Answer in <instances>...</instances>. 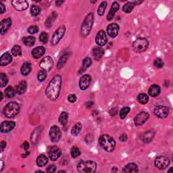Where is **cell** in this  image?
Returning a JSON list of instances; mask_svg holds the SVG:
<instances>
[{
  "mask_svg": "<svg viewBox=\"0 0 173 173\" xmlns=\"http://www.w3.org/2000/svg\"><path fill=\"white\" fill-rule=\"evenodd\" d=\"M16 123L14 121L6 120L1 123V127H0V130L3 133H6L12 130L13 128L15 127Z\"/></svg>",
  "mask_w": 173,
  "mask_h": 173,
  "instance_id": "cell-17",
  "label": "cell"
},
{
  "mask_svg": "<svg viewBox=\"0 0 173 173\" xmlns=\"http://www.w3.org/2000/svg\"><path fill=\"white\" fill-rule=\"evenodd\" d=\"M68 100L71 103H75L77 101V96L75 94H71L68 96Z\"/></svg>",
  "mask_w": 173,
  "mask_h": 173,
  "instance_id": "cell-49",
  "label": "cell"
},
{
  "mask_svg": "<svg viewBox=\"0 0 173 173\" xmlns=\"http://www.w3.org/2000/svg\"><path fill=\"white\" fill-rule=\"evenodd\" d=\"M64 2V1H56V5L59 6V5H61Z\"/></svg>",
  "mask_w": 173,
  "mask_h": 173,
  "instance_id": "cell-58",
  "label": "cell"
},
{
  "mask_svg": "<svg viewBox=\"0 0 173 173\" xmlns=\"http://www.w3.org/2000/svg\"><path fill=\"white\" fill-rule=\"evenodd\" d=\"M62 133L60 128L58 126H52L49 130V137L52 142L57 143L61 139Z\"/></svg>",
  "mask_w": 173,
  "mask_h": 173,
  "instance_id": "cell-9",
  "label": "cell"
},
{
  "mask_svg": "<svg viewBox=\"0 0 173 173\" xmlns=\"http://www.w3.org/2000/svg\"><path fill=\"white\" fill-rule=\"evenodd\" d=\"M39 31V27L37 26H31L28 29V32L30 34H35Z\"/></svg>",
  "mask_w": 173,
  "mask_h": 173,
  "instance_id": "cell-48",
  "label": "cell"
},
{
  "mask_svg": "<svg viewBox=\"0 0 173 173\" xmlns=\"http://www.w3.org/2000/svg\"><path fill=\"white\" fill-rule=\"evenodd\" d=\"M40 67L41 68L43 71H49L51 69V68L53 67L54 65V62H53L52 58L49 56H46L45 58H43V60H41V61L39 63Z\"/></svg>",
  "mask_w": 173,
  "mask_h": 173,
  "instance_id": "cell-12",
  "label": "cell"
},
{
  "mask_svg": "<svg viewBox=\"0 0 173 173\" xmlns=\"http://www.w3.org/2000/svg\"><path fill=\"white\" fill-rule=\"evenodd\" d=\"M119 8H120V5L116 1H114V2L112 3L111 8H110V12L108 13L107 16V19L108 21H111V20L113 19V18L114 17L115 14L117 12V11L119 10Z\"/></svg>",
  "mask_w": 173,
  "mask_h": 173,
  "instance_id": "cell-21",
  "label": "cell"
},
{
  "mask_svg": "<svg viewBox=\"0 0 173 173\" xmlns=\"http://www.w3.org/2000/svg\"><path fill=\"white\" fill-rule=\"evenodd\" d=\"M69 54H64L63 56L61 57V58L60 59V60H59V62L58 63V66H57V68H58V69H62V68L63 67L64 65L66 62V61H67L68 58H69Z\"/></svg>",
  "mask_w": 173,
  "mask_h": 173,
  "instance_id": "cell-37",
  "label": "cell"
},
{
  "mask_svg": "<svg viewBox=\"0 0 173 173\" xmlns=\"http://www.w3.org/2000/svg\"><path fill=\"white\" fill-rule=\"evenodd\" d=\"M92 64V60L91 59L89 58V57H86L83 60V65L81 69H80V71H79V74H81V73H83V72L85 71L86 69H87L88 68L90 67Z\"/></svg>",
  "mask_w": 173,
  "mask_h": 173,
  "instance_id": "cell-28",
  "label": "cell"
},
{
  "mask_svg": "<svg viewBox=\"0 0 173 173\" xmlns=\"http://www.w3.org/2000/svg\"><path fill=\"white\" fill-rule=\"evenodd\" d=\"M12 53L14 56H21L22 50L21 47L19 45H14L12 49Z\"/></svg>",
  "mask_w": 173,
  "mask_h": 173,
  "instance_id": "cell-42",
  "label": "cell"
},
{
  "mask_svg": "<svg viewBox=\"0 0 173 173\" xmlns=\"http://www.w3.org/2000/svg\"><path fill=\"white\" fill-rule=\"evenodd\" d=\"M61 85L62 77L60 75H56L51 79L45 91L46 95L49 99L54 101L58 98L61 89Z\"/></svg>",
  "mask_w": 173,
  "mask_h": 173,
  "instance_id": "cell-1",
  "label": "cell"
},
{
  "mask_svg": "<svg viewBox=\"0 0 173 173\" xmlns=\"http://www.w3.org/2000/svg\"><path fill=\"white\" fill-rule=\"evenodd\" d=\"M27 89V83L25 81H22L16 86V92L19 95L25 93Z\"/></svg>",
  "mask_w": 173,
  "mask_h": 173,
  "instance_id": "cell-24",
  "label": "cell"
},
{
  "mask_svg": "<svg viewBox=\"0 0 173 173\" xmlns=\"http://www.w3.org/2000/svg\"><path fill=\"white\" fill-rule=\"evenodd\" d=\"M137 99L139 102L141 104H146L149 101L148 95L145 93H140L137 96Z\"/></svg>",
  "mask_w": 173,
  "mask_h": 173,
  "instance_id": "cell-36",
  "label": "cell"
},
{
  "mask_svg": "<svg viewBox=\"0 0 173 173\" xmlns=\"http://www.w3.org/2000/svg\"><path fill=\"white\" fill-rule=\"evenodd\" d=\"M93 21H94V16L93 13H89L85 18L83 23L82 24L81 29V34L83 37H85L89 34L92 27H93Z\"/></svg>",
  "mask_w": 173,
  "mask_h": 173,
  "instance_id": "cell-4",
  "label": "cell"
},
{
  "mask_svg": "<svg viewBox=\"0 0 173 173\" xmlns=\"http://www.w3.org/2000/svg\"><path fill=\"white\" fill-rule=\"evenodd\" d=\"M41 132V130L40 128H36V129L34 130V132L32 133V136H31V141H32V142L35 143V141L36 142H37L38 137L39 136Z\"/></svg>",
  "mask_w": 173,
  "mask_h": 173,
  "instance_id": "cell-38",
  "label": "cell"
},
{
  "mask_svg": "<svg viewBox=\"0 0 173 173\" xmlns=\"http://www.w3.org/2000/svg\"><path fill=\"white\" fill-rule=\"evenodd\" d=\"M106 7H107V2L106 1H103V2L100 3L98 9H97V14H98L99 16L104 15Z\"/></svg>",
  "mask_w": 173,
  "mask_h": 173,
  "instance_id": "cell-39",
  "label": "cell"
},
{
  "mask_svg": "<svg viewBox=\"0 0 173 173\" xmlns=\"http://www.w3.org/2000/svg\"><path fill=\"white\" fill-rule=\"evenodd\" d=\"M3 99V93L2 92H1V99H0V101H1Z\"/></svg>",
  "mask_w": 173,
  "mask_h": 173,
  "instance_id": "cell-61",
  "label": "cell"
},
{
  "mask_svg": "<svg viewBox=\"0 0 173 173\" xmlns=\"http://www.w3.org/2000/svg\"><path fill=\"white\" fill-rule=\"evenodd\" d=\"M154 164L156 168L160 170L166 169L170 164V160L164 156H158L154 161Z\"/></svg>",
  "mask_w": 173,
  "mask_h": 173,
  "instance_id": "cell-8",
  "label": "cell"
},
{
  "mask_svg": "<svg viewBox=\"0 0 173 173\" xmlns=\"http://www.w3.org/2000/svg\"><path fill=\"white\" fill-rule=\"evenodd\" d=\"M92 54H93V57H94V58L95 59V60H99L102 58L103 56H104V49H103L102 47H94V48L93 49Z\"/></svg>",
  "mask_w": 173,
  "mask_h": 173,
  "instance_id": "cell-25",
  "label": "cell"
},
{
  "mask_svg": "<svg viewBox=\"0 0 173 173\" xmlns=\"http://www.w3.org/2000/svg\"><path fill=\"white\" fill-rule=\"evenodd\" d=\"M31 71V64L30 62H25L21 69V74L23 76H27Z\"/></svg>",
  "mask_w": 173,
  "mask_h": 173,
  "instance_id": "cell-29",
  "label": "cell"
},
{
  "mask_svg": "<svg viewBox=\"0 0 173 173\" xmlns=\"http://www.w3.org/2000/svg\"><path fill=\"white\" fill-rule=\"evenodd\" d=\"M169 111L168 107L164 106H158L154 109V115L159 118H165L168 116Z\"/></svg>",
  "mask_w": 173,
  "mask_h": 173,
  "instance_id": "cell-10",
  "label": "cell"
},
{
  "mask_svg": "<svg viewBox=\"0 0 173 173\" xmlns=\"http://www.w3.org/2000/svg\"><path fill=\"white\" fill-rule=\"evenodd\" d=\"M0 163H1V170H0V171H1H1H2V170H3V161L1 160V162H0Z\"/></svg>",
  "mask_w": 173,
  "mask_h": 173,
  "instance_id": "cell-59",
  "label": "cell"
},
{
  "mask_svg": "<svg viewBox=\"0 0 173 173\" xmlns=\"http://www.w3.org/2000/svg\"><path fill=\"white\" fill-rule=\"evenodd\" d=\"M5 96L8 97V98H12V97H14V96H15L16 91L12 86H9L6 88V89H5Z\"/></svg>",
  "mask_w": 173,
  "mask_h": 173,
  "instance_id": "cell-33",
  "label": "cell"
},
{
  "mask_svg": "<svg viewBox=\"0 0 173 173\" xmlns=\"http://www.w3.org/2000/svg\"><path fill=\"white\" fill-rule=\"evenodd\" d=\"M8 82V77H7L6 75L4 73H1L0 74V86L1 87H3L6 85Z\"/></svg>",
  "mask_w": 173,
  "mask_h": 173,
  "instance_id": "cell-40",
  "label": "cell"
},
{
  "mask_svg": "<svg viewBox=\"0 0 173 173\" xmlns=\"http://www.w3.org/2000/svg\"><path fill=\"white\" fill-rule=\"evenodd\" d=\"M119 32V26L116 23H112L108 26L107 33L110 37L115 38Z\"/></svg>",
  "mask_w": 173,
  "mask_h": 173,
  "instance_id": "cell-18",
  "label": "cell"
},
{
  "mask_svg": "<svg viewBox=\"0 0 173 173\" xmlns=\"http://www.w3.org/2000/svg\"><path fill=\"white\" fill-rule=\"evenodd\" d=\"M107 41L108 39L106 33L102 30L99 31L97 33L96 37H95V42H96V43L99 46H100V47H102V46H104L107 43Z\"/></svg>",
  "mask_w": 173,
  "mask_h": 173,
  "instance_id": "cell-14",
  "label": "cell"
},
{
  "mask_svg": "<svg viewBox=\"0 0 173 173\" xmlns=\"http://www.w3.org/2000/svg\"><path fill=\"white\" fill-rule=\"evenodd\" d=\"M11 25H12V20L10 18L2 20V21L1 22V29H0L1 34H5L8 31V29L10 28Z\"/></svg>",
  "mask_w": 173,
  "mask_h": 173,
  "instance_id": "cell-19",
  "label": "cell"
},
{
  "mask_svg": "<svg viewBox=\"0 0 173 173\" xmlns=\"http://www.w3.org/2000/svg\"><path fill=\"white\" fill-rule=\"evenodd\" d=\"M112 172H117L118 170H117L116 167H113V168H112Z\"/></svg>",
  "mask_w": 173,
  "mask_h": 173,
  "instance_id": "cell-60",
  "label": "cell"
},
{
  "mask_svg": "<svg viewBox=\"0 0 173 173\" xmlns=\"http://www.w3.org/2000/svg\"><path fill=\"white\" fill-rule=\"evenodd\" d=\"M127 139H128L127 135H126V134H122V135H121L120 137H119L120 141H122V142H124V141H126V140H127Z\"/></svg>",
  "mask_w": 173,
  "mask_h": 173,
  "instance_id": "cell-53",
  "label": "cell"
},
{
  "mask_svg": "<svg viewBox=\"0 0 173 173\" xmlns=\"http://www.w3.org/2000/svg\"><path fill=\"white\" fill-rule=\"evenodd\" d=\"M160 93V87L158 85H153L148 90V93L150 96L156 97Z\"/></svg>",
  "mask_w": 173,
  "mask_h": 173,
  "instance_id": "cell-27",
  "label": "cell"
},
{
  "mask_svg": "<svg viewBox=\"0 0 173 173\" xmlns=\"http://www.w3.org/2000/svg\"><path fill=\"white\" fill-rule=\"evenodd\" d=\"M12 61V58L11 55L8 52H5L1 56L0 58V65L1 66H7L8 64L11 63Z\"/></svg>",
  "mask_w": 173,
  "mask_h": 173,
  "instance_id": "cell-23",
  "label": "cell"
},
{
  "mask_svg": "<svg viewBox=\"0 0 173 173\" xmlns=\"http://www.w3.org/2000/svg\"><path fill=\"white\" fill-rule=\"evenodd\" d=\"M138 171L137 165L135 163H130L123 168L122 172H137Z\"/></svg>",
  "mask_w": 173,
  "mask_h": 173,
  "instance_id": "cell-26",
  "label": "cell"
},
{
  "mask_svg": "<svg viewBox=\"0 0 173 173\" xmlns=\"http://www.w3.org/2000/svg\"><path fill=\"white\" fill-rule=\"evenodd\" d=\"M97 164L92 160L81 161L77 165V170L81 173H93L96 171Z\"/></svg>",
  "mask_w": 173,
  "mask_h": 173,
  "instance_id": "cell-2",
  "label": "cell"
},
{
  "mask_svg": "<svg viewBox=\"0 0 173 173\" xmlns=\"http://www.w3.org/2000/svg\"><path fill=\"white\" fill-rule=\"evenodd\" d=\"M154 136H155V132L153 130H150L143 134L141 136V139H142L143 142L150 143L153 140Z\"/></svg>",
  "mask_w": 173,
  "mask_h": 173,
  "instance_id": "cell-22",
  "label": "cell"
},
{
  "mask_svg": "<svg viewBox=\"0 0 173 173\" xmlns=\"http://www.w3.org/2000/svg\"><path fill=\"white\" fill-rule=\"evenodd\" d=\"M23 41L25 45L31 47V46H33L35 43V38L33 36L27 37H24Z\"/></svg>",
  "mask_w": 173,
  "mask_h": 173,
  "instance_id": "cell-32",
  "label": "cell"
},
{
  "mask_svg": "<svg viewBox=\"0 0 173 173\" xmlns=\"http://www.w3.org/2000/svg\"><path fill=\"white\" fill-rule=\"evenodd\" d=\"M99 144L106 152H112L115 149L116 142L114 139L108 135H103L99 137Z\"/></svg>",
  "mask_w": 173,
  "mask_h": 173,
  "instance_id": "cell-3",
  "label": "cell"
},
{
  "mask_svg": "<svg viewBox=\"0 0 173 173\" xmlns=\"http://www.w3.org/2000/svg\"><path fill=\"white\" fill-rule=\"evenodd\" d=\"M58 172L59 173H60V172H65V171H64V170H60Z\"/></svg>",
  "mask_w": 173,
  "mask_h": 173,
  "instance_id": "cell-62",
  "label": "cell"
},
{
  "mask_svg": "<svg viewBox=\"0 0 173 173\" xmlns=\"http://www.w3.org/2000/svg\"><path fill=\"white\" fill-rule=\"evenodd\" d=\"M82 129V124L81 122H77L72 128L71 134L74 136H77L80 133Z\"/></svg>",
  "mask_w": 173,
  "mask_h": 173,
  "instance_id": "cell-31",
  "label": "cell"
},
{
  "mask_svg": "<svg viewBox=\"0 0 173 173\" xmlns=\"http://www.w3.org/2000/svg\"><path fill=\"white\" fill-rule=\"evenodd\" d=\"M150 115L148 113L145 112H141L140 113H139L134 118V122L136 126H141L144 124V123L148 120Z\"/></svg>",
  "mask_w": 173,
  "mask_h": 173,
  "instance_id": "cell-11",
  "label": "cell"
},
{
  "mask_svg": "<svg viewBox=\"0 0 173 173\" xmlns=\"http://www.w3.org/2000/svg\"><path fill=\"white\" fill-rule=\"evenodd\" d=\"M0 8H1V12H0V13H1V14H3V13L5 11V5L1 2L0 3Z\"/></svg>",
  "mask_w": 173,
  "mask_h": 173,
  "instance_id": "cell-56",
  "label": "cell"
},
{
  "mask_svg": "<svg viewBox=\"0 0 173 173\" xmlns=\"http://www.w3.org/2000/svg\"><path fill=\"white\" fill-rule=\"evenodd\" d=\"M12 4L14 8L18 11H23L27 9L29 6L28 2L25 0H14Z\"/></svg>",
  "mask_w": 173,
  "mask_h": 173,
  "instance_id": "cell-16",
  "label": "cell"
},
{
  "mask_svg": "<svg viewBox=\"0 0 173 173\" xmlns=\"http://www.w3.org/2000/svg\"><path fill=\"white\" fill-rule=\"evenodd\" d=\"M20 112V106L17 102H12L8 103L3 108V114L8 118H14Z\"/></svg>",
  "mask_w": 173,
  "mask_h": 173,
  "instance_id": "cell-5",
  "label": "cell"
},
{
  "mask_svg": "<svg viewBox=\"0 0 173 173\" xmlns=\"http://www.w3.org/2000/svg\"><path fill=\"white\" fill-rule=\"evenodd\" d=\"M91 3H95V2H96V1H91Z\"/></svg>",
  "mask_w": 173,
  "mask_h": 173,
  "instance_id": "cell-64",
  "label": "cell"
},
{
  "mask_svg": "<svg viewBox=\"0 0 173 173\" xmlns=\"http://www.w3.org/2000/svg\"><path fill=\"white\" fill-rule=\"evenodd\" d=\"M47 77V72L45 71H41L39 72L38 75H37V79L39 81H43L44 80L46 79Z\"/></svg>",
  "mask_w": 173,
  "mask_h": 173,
  "instance_id": "cell-45",
  "label": "cell"
},
{
  "mask_svg": "<svg viewBox=\"0 0 173 173\" xmlns=\"http://www.w3.org/2000/svg\"><path fill=\"white\" fill-rule=\"evenodd\" d=\"M172 170V167H171V168L168 170V172H170V171H171Z\"/></svg>",
  "mask_w": 173,
  "mask_h": 173,
  "instance_id": "cell-63",
  "label": "cell"
},
{
  "mask_svg": "<svg viewBox=\"0 0 173 173\" xmlns=\"http://www.w3.org/2000/svg\"><path fill=\"white\" fill-rule=\"evenodd\" d=\"M53 20H54V18L51 17V16L49 18H47V21H46L45 25H46V26H47V27H48V28H49V27H50L51 26V24H52V21H53Z\"/></svg>",
  "mask_w": 173,
  "mask_h": 173,
  "instance_id": "cell-51",
  "label": "cell"
},
{
  "mask_svg": "<svg viewBox=\"0 0 173 173\" xmlns=\"http://www.w3.org/2000/svg\"><path fill=\"white\" fill-rule=\"evenodd\" d=\"M66 32V28L64 26H61L57 30L55 31V33L53 35L52 38H51V44L53 45H57L59 43V41L62 39Z\"/></svg>",
  "mask_w": 173,
  "mask_h": 173,
  "instance_id": "cell-7",
  "label": "cell"
},
{
  "mask_svg": "<svg viewBox=\"0 0 173 173\" xmlns=\"http://www.w3.org/2000/svg\"><path fill=\"white\" fill-rule=\"evenodd\" d=\"M81 155V152L80 150L77 148L76 146L73 147L71 149V156L73 158H77L78 156Z\"/></svg>",
  "mask_w": 173,
  "mask_h": 173,
  "instance_id": "cell-44",
  "label": "cell"
},
{
  "mask_svg": "<svg viewBox=\"0 0 173 173\" xmlns=\"http://www.w3.org/2000/svg\"><path fill=\"white\" fill-rule=\"evenodd\" d=\"M49 157L51 161H56L62 154L61 150L56 146H51L49 150Z\"/></svg>",
  "mask_w": 173,
  "mask_h": 173,
  "instance_id": "cell-13",
  "label": "cell"
},
{
  "mask_svg": "<svg viewBox=\"0 0 173 173\" xmlns=\"http://www.w3.org/2000/svg\"><path fill=\"white\" fill-rule=\"evenodd\" d=\"M56 166L53 165V164L47 167V172H49V173L55 172H56Z\"/></svg>",
  "mask_w": 173,
  "mask_h": 173,
  "instance_id": "cell-50",
  "label": "cell"
},
{
  "mask_svg": "<svg viewBox=\"0 0 173 173\" xmlns=\"http://www.w3.org/2000/svg\"><path fill=\"white\" fill-rule=\"evenodd\" d=\"M23 148H24V150H27L29 148V143L27 142V141L24 142V143L23 144Z\"/></svg>",
  "mask_w": 173,
  "mask_h": 173,
  "instance_id": "cell-55",
  "label": "cell"
},
{
  "mask_svg": "<svg viewBox=\"0 0 173 173\" xmlns=\"http://www.w3.org/2000/svg\"><path fill=\"white\" fill-rule=\"evenodd\" d=\"M68 118H69V114L67 112H64L59 116V122L62 125H65L68 122Z\"/></svg>",
  "mask_w": 173,
  "mask_h": 173,
  "instance_id": "cell-35",
  "label": "cell"
},
{
  "mask_svg": "<svg viewBox=\"0 0 173 173\" xmlns=\"http://www.w3.org/2000/svg\"><path fill=\"white\" fill-rule=\"evenodd\" d=\"M136 5L135 2H128L123 6V11L126 13H130L132 12L133 8Z\"/></svg>",
  "mask_w": 173,
  "mask_h": 173,
  "instance_id": "cell-34",
  "label": "cell"
},
{
  "mask_svg": "<svg viewBox=\"0 0 173 173\" xmlns=\"http://www.w3.org/2000/svg\"><path fill=\"white\" fill-rule=\"evenodd\" d=\"M45 47H42V46H39V47H37L33 49L32 56L34 58L38 59L43 56V54H45Z\"/></svg>",
  "mask_w": 173,
  "mask_h": 173,
  "instance_id": "cell-20",
  "label": "cell"
},
{
  "mask_svg": "<svg viewBox=\"0 0 173 173\" xmlns=\"http://www.w3.org/2000/svg\"><path fill=\"white\" fill-rule=\"evenodd\" d=\"M47 162H48V158L44 155L39 156L36 160L37 165L40 167L45 166L47 164Z\"/></svg>",
  "mask_w": 173,
  "mask_h": 173,
  "instance_id": "cell-30",
  "label": "cell"
},
{
  "mask_svg": "<svg viewBox=\"0 0 173 173\" xmlns=\"http://www.w3.org/2000/svg\"><path fill=\"white\" fill-rule=\"evenodd\" d=\"M39 40L40 41H41L42 43H46L48 41V35L45 32L42 33L39 36Z\"/></svg>",
  "mask_w": 173,
  "mask_h": 173,
  "instance_id": "cell-46",
  "label": "cell"
},
{
  "mask_svg": "<svg viewBox=\"0 0 173 173\" xmlns=\"http://www.w3.org/2000/svg\"><path fill=\"white\" fill-rule=\"evenodd\" d=\"M130 108L129 107H124L122 108V109L120 110V117L121 119H124L125 117L126 116V115L128 114V112H130Z\"/></svg>",
  "mask_w": 173,
  "mask_h": 173,
  "instance_id": "cell-43",
  "label": "cell"
},
{
  "mask_svg": "<svg viewBox=\"0 0 173 173\" xmlns=\"http://www.w3.org/2000/svg\"><path fill=\"white\" fill-rule=\"evenodd\" d=\"M154 66H155L156 68H158V69H161V68L163 67L164 62L161 59L158 58L154 61Z\"/></svg>",
  "mask_w": 173,
  "mask_h": 173,
  "instance_id": "cell-47",
  "label": "cell"
},
{
  "mask_svg": "<svg viewBox=\"0 0 173 173\" xmlns=\"http://www.w3.org/2000/svg\"><path fill=\"white\" fill-rule=\"evenodd\" d=\"M6 147V142L4 141H1V152H3V150Z\"/></svg>",
  "mask_w": 173,
  "mask_h": 173,
  "instance_id": "cell-54",
  "label": "cell"
},
{
  "mask_svg": "<svg viewBox=\"0 0 173 173\" xmlns=\"http://www.w3.org/2000/svg\"><path fill=\"white\" fill-rule=\"evenodd\" d=\"M91 81V77L89 75H85L80 79L79 81V88L84 91L89 87Z\"/></svg>",
  "mask_w": 173,
  "mask_h": 173,
  "instance_id": "cell-15",
  "label": "cell"
},
{
  "mask_svg": "<svg viewBox=\"0 0 173 173\" xmlns=\"http://www.w3.org/2000/svg\"><path fill=\"white\" fill-rule=\"evenodd\" d=\"M149 42L148 39L143 37H139L132 43L133 50L137 53L143 52L148 49Z\"/></svg>",
  "mask_w": 173,
  "mask_h": 173,
  "instance_id": "cell-6",
  "label": "cell"
},
{
  "mask_svg": "<svg viewBox=\"0 0 173 173\" xmlns=\"http://www.w3.org/2000/svg\"><path fill=\"white\" fill-rule=\"evenodd\" d=\"M93 102H87L86 104V107L87 108H90L92 106H93Z\"/></svg>",
  "mask_w": 173,
  "mask_h": 173,
  "instance_id": "cell-57",
  "label": "cell"
},
{
  "mask_svg": "<svg viewBox=\"0 0 173 173\" xmlns=\"http://www.w3.org/2000/svg\"><path fill=\"white\" fill-rule=\"evenodd\" d=\"M93 140V137L91 135H87L85 137V141L86 143H91Z\"/></svg>",
  "mask_w": 173,
  "mask_h": 173,
  "instance_id": "cell-52",
  "label": "cell"
},
{
  "mask_svg": "<svg viewBox=\"0 0 173 173\" xmlns=\"http://www.w3.org/2000/svg\"><path fill=\"white\" fill-rule=\"evenodd\" d=\"M41 12V9L37 5H33L31 8V14H32L33 16H36L39 15Z\"/></svg>",
  "mask_w": 173,
  "mask_h": 173,
  "instance_id": "cell-41",
  "label": "cell"
}]
</instances>
